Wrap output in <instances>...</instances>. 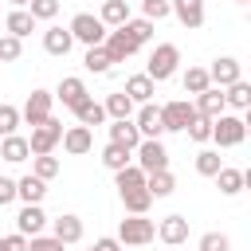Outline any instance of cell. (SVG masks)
Returning a JSON list of instances; mask_svg holds the SVG:
<instances>
[{
	"mask_svg": "<svg viewBox=\"0 0 251 251\" xmlns=\"http://www.w3.org/2000/svg\"><path fill=\"white\" fill-rule=\"evenodd\" d=\"M243 137H247V122H243L239 114H220V118H212V141H216L220 149L243 145Z\"/></svg>",
	"mask_w": 251,
	"mask_h": 251,
	"instance_id": "obj_1",
	"label": "cell"
},
{
	"mask_svg": "<svg viewBox=\"0 0 251 251\" xmlns=\"http://www.w3.org/2000/svg\"><path fill=\"white\" fill-rule=\"evenodd\" d=\"M176 63H180L176 43H157V47H153V55H149L145 75H149L153 82H165V78H173V75H176Z\"/></svg>",
	"mask_w": 251,
	"mask_h": 251,
	"instance_id": "obj_2",
	"label": "cell"
},
{
	"mask_svg": "<svg viewBox=\"0 0 251 251\" xmlns=\"http://www.w3.org/2000/svg\"><path fill=\"white\" fill-rule=\"evenodd\" d=\"M133 157H137V169H141V173L169 169V149L161 145V137H141L137 149H133Z\"/></svg>",
	"mask_w": 251,
	"mask_h": 251,
	"instance_id": "obj_3",
	"label": "cell"
},
{
	"mask_svg": "<svg viewBox=\"0 0 251 251\" xmlns=\"http://www.w3.org/2000/svg\"><path fill=\"white\" fill-rule=\"evenodd\" d=\"M153 235H157V224L153 220H145V216H126L122 224H118V243H133V247H141V243H153Z\"/></svg>",
	"mask_w": 251,
	"mask_h": 251,
	"instance_id": "obj_4",
	"label": "cell"
},
{
	"mask_svg": "<svg viewBox=\"0 0 251 251\" xmlns=\"http://www.w3.org/2000/svg\"><path fill=\"white\" fill-rule=\"evenodd\" d=\"M78 43H86V47H98L102 39H106V24L98 20V16H90V12H78L75 20H71V27H67Z\"/></svg>",
	"mask_w": 251,
	"mask_h": 251,
	"instance_id": "obj_5",
	"label": "cell"
},
{
	"mask_svg": "<svg viewBox=\"0 0 251 251\" xmlns=\"http://www.w3.org/2000/svg\"><path fill=\"white\" fill-rule=\"evenodd\" d=\"M192 118H196V106H192V102H184V98H176V102H165V106H161V126H165V133H184Z\"/></svg>",
	"mask_w": 251,
	"mask_h": 251,
	"instance_id": "obj_6",
	"label": "cell"
},
{
	"mask_svg": "<svg viewBox=\"0 0 251 251\" xmlns=\"http://www.w3.org/2000/svg\"><path fill=\"white\" fill-rule=\"evenodd\" d=\"M59 137H63V122H55V118H47V122H39V126H31V137H27V149L39 157V153H51L55 145H59Z\"/></svg>",
	"mask_w": 251,
	"mask_h": 251,
	"instance_id": "obj_7",
	"label": "cell"
},
{
	"mask_svg": "<svg viewBox=\"0 0 251 251\" xmlns=\"http://www.w3.org/2000/svg\"><path fill=\"white\" fill-rule=\"evenodd\" d=\"M51 106H55V94H47V90H31L27 102H24V110H20V122L39 126V122L51 118Z\"/></svg>",
	"mask_w": 251,
	"mask_h": 251,
	"instance_id": "obj_8",
	"label": "cell"
},
{
	"mask_svg": "<svg viewBox=\"0 0 251 251\" xmlns=\"http://www.w3.org/2000/svg\"><path fill=\"white\" fill-rule=\"evenodd\" d=\"M208 78H212V86H231L235 78H243V63L235 59V55H220L212 67H208Z\"/></svg>",
	"mask_w": 251,
	"mask_h": 251,
	"instance_id": "obj_9",
	"label": "cell"
},
{
	"mask_svg": "<svg viewBox=\"0 0 251 251\" xmlns=\"http://www.w3.org/2000/svg\"><path fill=\"white\" fill-rule=\"evenodd\" d=\"M102 47H106V55H110V63H126L129 55H137V43L122 31V27H114V31H106V39H102Z\"/></svg>",
	"mask_w": 251,
	"mask_h": 251,
	"instance_id": "obj_10",
	"label": "cell"
},
{
	"mask_svg": "<svg viewBox=\"0 0 251 251\" xmlns=\"http://www.w3.org/2000/svg\"><path fill=\"white\" fill-rule=\"evenodd\" d=\"M133 126H137V133H141V137H161V133H165V126H161V106L141 102V106H137V114H133Z\"/></svg>",
	"mask_w": 251,
	"mask_h": 251,
	"instance_id": "obj_11",
	"label": "cell"
},
{
	"mask_svg": "<svg viewBox=\"0 0 251 251\" xmlns=\"http://www.w3.org/2000/svg\"><path fill=\"white\" fill-rule=\"evenodd\" d=\"M63 149L71 153V157H82V153H90L94 149V133H90V126H71V129H63Z\"/></svg>",
	"mask_w": 251,
	"mask_h": 251,
	"instance_id": "obj_12",
	"label": "cell"
},
{
	"mask_svg": "<svg viewBox=\"0 0 251 251\" xmlns=\"http://www.w3.org/2000/svg\"><path fill=\"white\" fill-rule=\"evenodd\" d=\"M247 176H251V173H243V169H231V165H220V173H216L212 180H216V188H220L224 196H239V192L247 188Z\"/></svg>",
	"mask_w": 251,
	"mask_h": 251,
	"instance_id": "obj_13",
	"label": "cell"
},
{
	"mask_svg": "<svg viewBox=\"0 0 251 251\" xmlns=\"http://www.w3.org/2000/svg\"><path fill=\"white\" fill-rule=\"evenodd\" d=\"M43 227H47V216H43V208H39V204H24V208H20V216H16V231L31 239V235H39Z\"/></svg>",
	"mask_w": 251,
	"mask_h": 251,
	"instance_id": "obj_14",
	"label": "cell"
},
{
	"mask_svg": "<svg viewBox=\"0 0 251 251\" xmlns=\"http://www.w3.org/2000/svg\"><path fill=\"white\" fill-rule=\"evenodd\" d=\"M157 239L169 243V247H180V243L188 239V220H184V216H165V220L157 224Z\"/></svg>",
	"mask_w": 251,
	"mask_h": 251,
	"instance_id": "obj_15",
	"label": "cell"
},
{
	"mask_svg": "<svg viewBox=\"0 0 251 251\" xmlns=\"http://www.w3.org/2000/svg\"><path fill=\"white\" fill-rule=\"evenodd\" d=\"M192 106H196V114H200V118H220V114L227 110V102H224V90H220V86H208V90H200Z\"/></svg>",
	"mask_w": 251,
	"mask_h": 251,
	"instance_id": "obj_16",
	"label": "cell"
},
{
	"mask_svg": "<svg viewBox=\"0 0 251 251\" xmlns=\"http://www.w3.org/2000/svg\"><path fill=\"white\" fill-rule=\"evenodd\" d=\"M173 4V16L188 27V31H196L200 24H204V0H169Z\"/></svg>",
	"mask_w": 251,
	"mask_h": 251,
	"instance_id": "obj_17",
	"label": "cell"
},
{
	"mask_svg": "<svg viewBox=\"0 0 251 251\" xmlns=\"http://www.w3.org/2000/svg\"><path fill=\"white\" fill-rule=\"evenodd\" d=\"M86 94H90V90H86V82H82V78H75V75H67V78L59 82V90H55V98H59L67 110H75Z\"/></svg>",
	"mask_w": 251,
	"mask_h": 251,
	"instance_id": "obj_18",
	"label": "cell"
},
{
	"mask_svg": "<svg viewBox=\"0 0 251 251\" xmlns=\"http://www.w3.org/2000/svg\"><path fill=\"white\" fill-rule=\"evenodd\" d=\"M126 94L133 98V106H141V102H153V94H157V82H153L149 75H129V78H126Z\"/></svg>",
	"mask_w": 251,
	"mask_h": 251,
	"instance_id": "obj_19",
	"label": "cell"
},
{
	"mask_svg": "<svg viewBox=\"0 0 251 251\" xmlns=\"http://www.w3.org/2000/svg\"><path fill=\"white\" fill-rule=\"evenodd\" d=\"M145 188H149V196H153V200H165V196H173V188H176V176H173L169 169L145 173Z\"/></svg>",
	"mask_w": 251,
	"mask_h": 251,
	"instance_id": "obj_20",
	"label": "cell"
},
{
	"mask_svg": "<svg viewBox=\"0 0 251 251\" xmlns=\"http://www.w3.org/2000/svg\"><path fill=\"white\" fill-rule=\"evenodd\" d=\"M16 196H20L24 204H39V200L47 196V180H39L35 173H27V176L16 180Z\"/></svg>",
	"mask_w": 251,
	"mask_h": 251,
	"instance_id": "obj_21",
	"label": "cell"
},
{
	"mask_svg": "<svg viewBox=\"0 0 251 251\" xmlns=\"http://www.w3.org/2000/svg\"><path fill=\"white\" fill-rule=\"evenodd\" d=\"M4 27H8V35L24 39V35H31V31H35V16H31L27 8H12V12H8V20H4Z\"/></svg>",
	"mask_w": 251,
	"mask_h": 251,
	"instance_id": "obj_22",
	"label": "cell"
},
{
	"mask_svg": "<svg viewBox=\"0 0 251 251\" xmlns=\"http://www.w3.org/2000/svg\"><path fill=\"white\" fill-rule=\"evenodd\" d=\"M71 47H75V35L67 27H47L43 31V51L47 55H67Z\"/></svg>",
	"mask_w": 251,
	"mask_h": 251,
	"instance_id": "obj_23",
	"label": "cell"
},
{
	"mask_svg": "<svg viewBox=\"0 0 251 251\" xmlns=\"http://www.w3.org/2000/svg\"><path fill=\"white\" fill-rule=\"evenodd\" d=\"M110 141H118V145H126V149H137L141 133H137L133 118H114V126H110Z\"/></svg>",
	"mask_w": 251,
	"mask_h": 251,
	"instance_id": "obj_24",
	"label": "cell"
},
{
	"mask_svg": "<svg viewBox=\"0 0 251 251\" xmlns=\"http://www.w3.org/2000/svg\"><path fill=\"white\" fill-rule=\"evenodd\" d=\"M0 157H4L8 165H20V161H27V157H31V149H27V137H20V133H8V137L0 141Z\"/></svg>",
	"mask_w": 251,
	"mask_h": 251,
	"instance_id": "obj_25",
	"label": "cell"
},
{
	"mask_svg": "<svg viewBox=\"0 0 251 251\" xmlns=\"http://www.w3.org/2000/svg\"><path fill=\"white\" fill-rule=\"evenodd\" d=\"M51 235L59 239V243H78L82 239V220L78 216H59V220H51Z\"/></svg>",
	"mask_w": 251,
	"mask_h": 251,
	"instance_id": "obj_26",
	"label": "cell"
},
{
	"mask_svg": "<svg viewBox=\"0 0 251 251\" xmlns=\"http://www.w3.org/2000/svg\"><path fill=\"white\" fill-rule=\"evenodd\" d=\"M102 165H106L110 173H118V169L133 165V149H126V145H118V141H106V149H102Z\"/></svg>",
	"mask_w": 251,
	"mask_h": 251,
	"instance_id": "obj_27",
	"label": "cell"
},
{
	"mask_svg": "<svg viewBox=\"0 0 251 251\" xmlns=\"http://www.w3.org/2000/svg\"><path fill=\"white\" fill-rule=\"evenodd\" d=\"M224 102H227L231 110H247V106H251V82H247V78H235L231 86H224Z\"/></svg>",
	"mask_w": 251,
	"mask_h": 251,
	"instance_id": "obj_28",
	"label": "cell"
},
{
	"mask_svg": "<svg viewBox=\"0 0 251 251\" xmlns=\"http://www.w3.org/2000/svg\"><path fill=\"white\" fill-rule=\"evenodd\" d=\"M102 110H106V118H133V98L126 90H114V94H106Z\"/></svg>",
	"mask_w": 251,
	"mask_h": 251,
	"instance_id": "obj_29",
	"label": "cell"
},
{
	"mask_svg": "<svg viewBox=\"0 0 251 251\" xmlns=\"http://www.w3.org/2000/svg\"><path fill=\"white\" fill-rule=\"evenodd\" d=\"M75 118H78V126H102L106 122V110H102V102H94L90 94L75 106Z\"/></svg>",
	"mask_w": 251,
	"mask_h": 251,
	"instance_id": "obj_30",
	"label": "cell"
},
{
	"mask_svg": "<svg viewBox=\"0 0 251 251\" xmlns=\"http://www.w3.org/2000/svg\"><path fill=\"white\" fill-rule=\"evenodd\" d=\"M122 204H126L129 216H145L149 204H153V196H149V188L141 184V188H126V192H122Z\"/></svg>",
	"mask_w": 251,
	"mask_h": 251,
	"instance_id": "obj_31",
	"label": "cell"
},
{
	"mask_svg": "<svg viewBox=\"0 0 251 251\" xmlns=\"http://www.w3.org/2000/svg\"><path fill=\"white\" fill-rule=\"evenodd\" d=\"M98 20H102L106 27H122V24L129 20V4H126V0H102Z\"/></svg>",
	"mask_w": 251,
	"mask_h": 251,
	"instance_id": "obj_32",
	"label": "cell"
},
{
	"mask_svg": "<svg viewBox=\"0 0 251 251\" xmlns=\"http://www.w3.org/2000/svg\"><path fill=\"white\" fill-rule=\"evenodd\" d=\"M122 31L141 47V43H149V39H153V20H145V16H141V20H126V24H122Z\"/></svg>",
	"mask_w": 251,
	"mask_h": 251,
	"instance_id": "obj_33",
	"label": "cell"
},
{
	"mask_svg": "<svg viewBox=\"0 0 251 251\" xmlns=\"http://www.w3.org/2000/svg\"><path fill=\"white\" fill-rule=\"evenodd\" d=\"M82 67L90 71V75H106L114 63H110V55H106V47L98 43V47H86V59H82Z\"/></svg>",
	"mask_w": 251,
	"mask_h": 251,
	"instance_id": "obj_34",
	"label": "cell"
},
{
	"mask_svg": "<svg viewBox=\"0 0 251 251\" xmlns=\"http://www.w3.org/2000/svg\"><path fill=\"white\" fill-rule=\"evenodd\" d=\"M114 184H118V192H126V188H141V184H145V173H141L137 165H126V169L114 173Z\"/></svg>",
	"mask_w": 251,
	"mask_h": 251,
	"instance_id": "obj_35",
	"label": "cell"
},
{
	"mask_svg": "<svg viewBox=\"0 0 251 251\" xmlns=\"http://www.w3.org/2000/svg\"><path fill=\"white\" fill-rule=\"evenodd\" d=\"M208 86H212L208 67H188V71H184V90H188V94H200V90H208Z\"/></svg>",
	"mask_w": 251,
	"mask_h": 251,
	"instance_id": "obj_36",
	"label": "cell"
},
{
	"mask_svg": "<svg viewBox=\"0 0 251 251\" xmlns=\"http://www.w3.org/2000/svg\"><path fill=\"white\" fill-rule=\"evenodd\" d=\"M31 173H35L39 180H51V176H59V157H51V153H39V157L31 161Z\"/></svg>",
	"mask_w": 251,
	"mask_h": 251,
	"instance_id": "obj_37",
	"label": "cell"
},
{
	"mask_svg": "<svg viewBox=\"0 0 251 251\" xmlns=\"http://www.w3.org/2000/svg\"><path fill=\"white\" fill-rule=\"evenodd\" d=\"M184 133H188V137H192L196 145H204V141H212V118H200V114H196V118L188 122V129H184Z\"/></svg>",
	"mask_w": 251,
	"mask_h": 251,
	"instance_id": "obj_38",
	"label": "cell"
},
{
	"mask_svg": "<svg viewBox=\"0 0 251 251\" xmlns=\"http://www.w3.org/2000/svg\"><path fill=\"white\" fill-rule=\"evenodd\" d=\"M220 165H224L220 153H212V149H200V153H196V173H200V176H216Z\"/></svg>",
	"mask_w": 251,
	"mask_h": 251,
	"instance_id": "obj_39",
	"label": "cell"
},
{
	"mask_svg": "<svg viewBox=\"0 0 251 251\" xmlns=\"http://www.w3.org/2000/svg\"><path fill=\"white\" fill-rule=\"evenodd\" d=\"M24 55V39L16 35H0V63H16Z\"/></svg>",
	"mask_w": 251,
	"mask_h": 251,
	"instance_id": "obj_40",
	"label": "cell"
},
{
	"mask_svg": "<svg viewBox=\"0 0 251 251\" xmlns=\"http://www.w3.org/2000/svg\"><path fill=\"white\" fill-rule=\"evenodd\" d=\"M16 129H20V110L8 106V102H0V137H8Z\"/></svg>",
	"mask_w": 251,
	"mask_h": 251,
	"instance_id": "obj_41",
	"label": "cell"
},
{
	"mask_svg": "<svg viewBox=\"0 0 251 251\" xmlns=\"http://www.w3.org/2000/svg\"><path fill=\"white\" fill-rule=\"evenodd\" d=\"M27 12L35 20H55L59 16V0H27Z\"/></svg>",
	"mask_w": 251,
	"mask_h": 251,
	"instance_id": "obj_42",
	"label": "cell"
},
{
	"mask_svg": "<svg viewBox=\"0 0 251 251\" xmlns=\"http://www.w3.org/2000/svg\"><path fill=\"white\" fill-rule=\"evenodd\" d=\"M200 251H231V239L224 231H208V235H200Z\"/></svg>",
	"mask_w": 251,
	"mask_h": 251,
	"instance_id": "obj_43",
	"label": "cell"
},
{
	"mask_svg": "<svg viewBox=\"0 0 251 251\" xmlns=\"http://www.w3.org/2000/svg\"><path fill=\"white\" fill-rule=\"evenodd\" d=\"M63 247H67V243H59L55 235H43V231L27 239V251H63Z\"/></svg>",
	"mask_w": 251,
	"mask_h": 251,
	"instance_id": "obj_44",
	"label": "cell"
},
{
	"mask_svg": "<svg viewBox=\"0 0 251 251\" xmlns=\"http://www.w3.org/2000/svg\"><path fill=\"white\" fill-rule=\"evenodd\" d=\"M165 16H173L169 0H145V20H165Z\"/></svg>",
	"mask_w": 251,
	"mask_h": 251,
	"instance_id": "obj_45",
	"label": "cell"
},
{
	"mask_svg": "<svg viewBox=\"0 0 251 251\" xmlns=\"http://www.w3.org/2000/svg\"><path fill=\"white\" fill-rule=\"evenodd\" d=\"M12 200H16V180L12 176H0V208L12 204Z\"/></svg>",
	"mask_w": 251,
	"mask_h": 251,
	"instance_id": "obj_46",
	"label": "cell"
},
{
	"mask_svg": "<svg viewBox=\"0 0 251 251\" xmlns=\"http://www.w3.org/2000/svg\"><path fill=\"white\" fill-rule=\"evenodd\" d=\"M0 239H4V251H27V235H20V231L16 235H0Z\"/></svg>",
	"mask_w": 251,
	"mask_h": 251,
	"instance_id": "obj_47",
	"label": "cell"
},
{
	"mask_svg": "<svg viewBox=\"0 0 251 251\" xmlns=\"http://www.w3.org/2000/svg\"><path fill=\"white\" fill-rule=\"evenodd\" d=\"M90 251H122V243L114 239V235H102V239H94V247Z\"/></svg>",
	"mask_w": 251,
	"mask_h": 251,
	"instance_id": "obj_48",
	"label": "cell"
},
{
	"mask_svg": "<svg viewBox=\"0 0 251 251\" xmlns=\"http://www.w3.org/2000/svg\"><path fill=\"white\" fill-rule=\"evenodd\" d=\"M12 4H16V8H27V0H12Z\"/></svg>",
	"mask_w": 251,
	"mask_h": 251,
	"instance_id": "obj_49",
	"label": "cell"
},
{
	"mask_svg": "<svg viewBox=\"0 0 251 251\" xmlns=\"http://www.w3.org/2000/svg\"><path fill=\"white\" fill-rule=\"evenodd\" d=\"M0 251H4V239H0Z\"/></svg>",
	"mask_w": 251,
	"mask_h": 251,
	"instance_id": "obj_50",
	"label": "cell"
},
{
	"mask_svg": "<svg viewBox=\"0 0 251 251\" xmlns=\"http://www.w3.org/2000/svg\"><path fill=\"white\" fill-rule=\"evenodd\" d=\"M235 4H247V0H235Z\"/></svg>",
	"mask_w": 251,
	"mask_h": 251,
	"instance_id": "obj_51",
	"label": "cell"
}]
</instances>
